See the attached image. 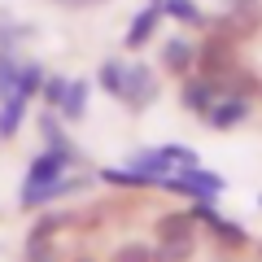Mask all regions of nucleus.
<instances>
[{"instance_id":"1","label":"nucleus","mask_w":262,"mask_h":262,"mask_svg":"<svg viewBox=\"0 0 262 262\" xmlns=\"http://www.w3.org/2000/svg\"><path fill=\"white\" fill-rule=\"evenodd\" d=\"M162 188L192 201V196H219V192H227V179L219 175V170H210V166H201V162H192V166H175L166 179H162Z\"/></svg>"},{"instance_id":"2","label":"nucleus","mask_w":262,"mask_h":262,"mask_svg":"<svg viewBox=\"0 0 262 262\" xmlns=\"http://www.w3.org/2000/svg\"><path fill=\"white\" fill-rule=\"evenodd\" d=\"M162 96V79L153 66L144 61H127V75H122V92H118V105H127L131 114H144L153 101Z\"/></svg>"},{"instance_id":"3","label":"nucleus","mask_w":262,"mask_h":262,"mask_svg":"<svg viewBox=\"0 0 262 262\" xmlns=\"http://www.w3.org/2000/svg\"><path fill=\"white\" fill-rule=\"evenodd\" d=\"M188 214H192L201 227H210V236H214L219 245H227V249H249V232H245L241 223H232V219H223V214H219L214 196H192Z\"/></svg>"},{"instance_id":"4","label":"nucleus","mask_w":262,"mask_h":262,"mask_svg":"<svg viewBox=\"0 0 262 262\" xmlns=\"http://www.w3.org/2000/svg\"><path fill=\"white\" fill-rule=\"evenodd\" d=\"M236 66H241V53H236V39H227L223 31H214V35H210L206 44L196 48V61H192V70L219 83L223 75H232Z\"/></svg>"},{"instance_id":"5","label":"nucleus","mask_w":262,"mask_h":262,"mask_svg":"<svg viewBox=\"0 0 262 262\" xmlns=\"http://www.w3.org/2000/svg\"><path fill=\"white\" fill-rule=\"evenodd\" d=\"M92 188V175H61V179H53V184H44V188H35V192H22L18 196V206L22 210H44V206H53V201H61V196H79V192H88Z\"/></svg>"},{"instance_id":"6","label":"nucleus","mask_w":262,"mask_h":262,"mask_svg":"<svg viewBox=\"0 0 262 262\" xmlns=\"http://www.w3.org/2000/svg\"><path fill=\"white\" fill-rule=\"evenodd\" d=\"M70 166H75V162L66 158V153H57V149L35 153V158H31V166H27V175H22L18 196H22V192H35V188H44V184H53V179H61Z\"/></svg>"},{"instance_id":"7","label":"nucleus","mask_w":262,"mask_h":262,"mask_svg":"<svg viewBox=\"0 0 262 262\" xmlns=\"http://www.w3.org/2000/svg\"><path fill=\"white\" fill-rule=\"evenodd\" d=\"M35 127H39V140H44V149H57V153H66V158L75 162V166H83V153H79V144L70 140V131H66V122H61V114L57 110H39V118H35Z\"/></svg>"},{"instance_id":"8","label":"nucleus","mask_w":262,"mask_h":262,"mask_svg":"<svg viewBox=\"0 0 262 262\" xmlns=\"http://www.w3.org/2000/svg\"><path fill=\"white\" fill-rule=\"evenodd\" d=\"M214 31H223L236 44H241V39H253L262 31V0L258 5H232L223 18H214Z\"/></svg>"},{"instance_id":"9","label":"nucleus","mask_w":262,"mask_h":262,"mask_svg":"<svg viewBox=\"0 0 262 262\" xmlns=\"http://www.w3.org/2000/svg\"><path fill=\"white\" fill-rule=\"evenodd\" d=\"M219 101V83L214 79H206V75H184L179 79V105H184L188 114H196V118H206V110Z\"/></svg>"},{"instance_id":"10","label":"nucleus","mask_w":262,"mask_h":262,"mask_svg":"<svg viewBox=\"0 0 262 262\" xmlns=\"http://www.w3.org/2000/svg\"><path fill=\"white\" fill-rule=\"evenodd\" d=\"M249 101H241V96H219L214 105L206 110V127L210 131H232V127H241V122H249Z\"/></svg>"},{"instance_id":"11","label":"nucleus","mask_w":262,"mask_h":262,"mask_svg":"<svg viewBox=\"0 0 262 262\" xmlns=\"http://www.w3.org/2000/svg\"><path fill=\"white\" fill-rule=\"evenodd\" d=\"M158 27H162V5H144L140 13H136V18L127 22V35H122V48H127V53H140L144 44H149L153 35H158Z\"/></svg>"},{"instance_id":"12","label":"nucleus","mask_w":262,"mask_h":262,"mask_svg":"<svg viewBox=\"0 0 262 262\" xmlns=\"http://www.w3.org/2000/svg\"><path fill=\"white\" fill-rule=\"evenodd\" d=\"M162 75H175V79H184V75H192V61H196V44H188V39H179V35H170L166 44H162Z\"/></svg>"},{"instance_id":"13","label":"nucleus","mask_w":262,"mask_h":262,"mask_svg":"<svg viewBox=\"0 0 262 262\" xmlns=\"http://www.w3.org/2000/svg\"><path fill=\"white\" fill-rule=\"evenodd\" d=\"M88 96H92V83H88V79H70V83H66L61 105H57L61 122H83V118H88Z\"/></svg>"},{"instance_id":"14","label":"nucleus","mask_w":262,"mask_h":262,"mask_svg":"<svg viewBox=\"0 0 262 262\" xmlns=\"http://www.w3.org/2000/svg\"><path fill=\"white\" fill-rule=\"evenodd\" d=\"M162 5V18H175L179 27H192V31H210V18L196 0H158Z\"/></svg>"},{"instance_id":"15","label":"nucleus","mask_w":262,"mask_h":262,"mask_svg":"<svg viewBox=\"0 0 262 262\" xmlns=\"http://www.w3.org/2000/svg\"><path fill=\"white\" fill-rule=\"evenodd\" d=\"M96 179L110 184V188H162V179L144 175V170H131V166H101Z\"/></svg>"},{"instance_id":"16","label":"nucleus","mask_w":262,"mask_h":262,"mask_svg":"<svg viewBox=\"0 0 262 262\" xmlns=\"http://www.w3.org/2000/svg\"><path fill=\"white\" fill-rule=\"evenodd\" d=\"M122 166H131V170H144V175H153V179H166L170 170H175V162H170L166 153H162V144H158V149H136L127 162H122Z\"/></svg>"},{"instance_id":"17","label":"nucleus","mask_w":262,"mask_h":262,"mask_svg":"<svg viewBox=\"0 0 262 262\" xmlns=\"http://www.w3.org/2000/svg\"><path fill=\"white\" fill-rule=\"evenodd\" d=\"M262 92V79L253 75V70H245V66H236L232 75L219 79V96H241V101H249V96Z\"/></svg>"},{"instance_id":"18","label":"nucleus","mask_w":262,"mask_h":262,"mask_svg":"<svg viewBox=\"0 0 262 262\" xmlns=\"http://www.w3.org/2000/svg\"><path fill=\"white\" fill-rule=\"evenodd\" d=\"M196 219L188 214V210H170V214H162L158 223H153V236L158 241H175V236H196Z\"/></svg>"},{"instance_id":"19","label":"nucleus","mask_w":262,"mask_h":262,"mask_svg":"<svg viewBox=\"0 0 262 262\" xmlns=\"http://www.w3.org/2000/svg\"><path fill=\"white\" fill-rule=\"evenodd\" d=\"M27 105H31V101H22V96H9V101H0V140H5V144L18 140L22 122H27Z\"/></svg>"},{"instance_id":"20","label":"nucleus","mask_w":262,"mask_h":262,"mask_svg":"<svg viewBox=\"0 0 262 262\" xmlns=\"http://www.w3.org/2000/svg\"><path fill=\"white\" fill-rule=\"evenodd\" d=\"M44 66L35 61V57H22V66H18V83H13V96H22V101H35L39 96V83H44Z\"/></svg>"},{"instance_id":"21","label":"nucleus","mask_w":262,"mask_h":262,"mask_svg":"<svg viewBox=\"0 0 262 262\" xmlns=\"http://www.w3.org/2000/svg\"><path fill=\"white\" fill-rule=\"evenodd\" d=\"M196 253V236H175V241L153 245V262H188Z\"/></svg>"},{"instance_id":"22","label":"nucleus","mask_w":262,"mask_h":262,"mask_svg":"<svg viewBox=\"0 0 262 262\" xmlns=\"http://www.w3.org/2000/svg\"><path fill=\"white\" fill-rule=\"evenodd\" d=\"M39 31L31 22H0V53H18L27 39H35Z\"/></svg>"},{"instance_id":"23","label":"nucleus","mask_w":262,"mask_h":262,"mask_svg":"<svg viewBox=\"0 0 262 262\" xmlns=\"http://www.w3.org/2000/svg\"><path fill=\"white\" fill-rule=\"evenodd\" d=\"M122 75H127V61H122V57H105L101 70H96V83H101L105 92L118 101V92H122Z\"/></svg>"},{"instance_id":"24","label":"nucleus","mask_w":262,"mask_h":262,"mask_svg":"<svg viewBox=\"0 0 262 262\" xmlns=\"http://www.w3.org/2000/svg\"><path fill=\"white\" fill-rule=\"evenodd\" d=\"M18 66H22V57H18V53H0V101H9V96H13V83H18Z\"/></svg>"},{"instance_id":"25","label":"nucleus","mask_w":262,"mask_h":262,"mask_svg":"<svg viewBox=\"0 0 262 262\" xmlns=\"http://www.w3.org/2000/svg\"><path fill=\"white\" fill-rule=\"evenodd\" d=\"M66 83H70L66 75H44V83H39V101H44L48 110H57L61 96H66Z\"/></svg>"},{"instance_id":"26","label":"nucleus","mask_w":262,"mask_h":262,"mask_svg":"<svg viewBox=\"0 0 262 262\" xmlns=\"http://www.w3.org/2000/svg\"><path fill=\"white\" fill-rule=\"evenodd\" d=\"M110 262H153V249L140 245V241H127V245H118V249L110 253Z\"/></svg>"},{"instance_id":"27","label":"nucleus","mask_w":262,"mask_h":262,"mask_svg":"<svg viewBox=\"0 0 262 262\" xmlns=\"http://www.w3.org/2000/svg\"><path fill=\"white\" fill-rule=\"evenodd\" d=\"M61 227H70V214H44L27 236H35V241H53V232H61Z\"/></svg>"},{"instance_id":"28","label":"nucleus","mask_w":262,"mask_h":262,"mask_svg":"<svg viewBox=\"0 0 262 262\" xmlns=\"http://www.w3.org/2000/svg\"><path fill=\"white\" fill-rule=\"evenodd\" d=\"M162 153H166L175 166H192V162H201V158H196V149H188V144H162Z\"/></svg>"},{"instance_id":"29","label":"nucleus","mask_w":262,"mask_h":262,"mask_svg":"<svg viewBox=\"0 0 262 262\" xmlns=\"http://www.w3.org/2000/svg\"><path fill=\"white\" fill-rule=\"evenodd\" d=\"M61 9H92V5H105V0H53Z\"/></svg>"},{"instance_id":"30","label":"nucleus","mask_w":262,"mask_h":262,"mask_svg":"<svg viewBox=\"0 0 262 262\" xmlns=\"http://www.w3.org/2000/svg\"><path fill=\"white\" fill-rule=\"evenodd\" d=\"M227 5H258V0H227Z\"/></svg>"},{"instance_id":"31","label":"nucleus","mask_w":262,"mask_h":262,"mask_svg":"<svg viewBox=\"0 0 262 262\" xmlns=\"http://www.w3.org/2000/svg\"><path fill=\"white\" fill-rule=\"evenodd\" d=\"M75 262H96V258H75Z\"/></svg>"},{"instance_id":"32","label":"nucleus","mask_w":262,"mask_h":262,"mask_svg":"<svg viewBox=\"0 0 262 262\" xmlns=\"http://www.w3.org/2000/svg\"><path fill=\"white\" fill-rule=\"evenodd\" d=\"M258 206H262V196H258Z\"/></svg>"},{"instance_id":"33","label":"nucleus","mask_w":262,"mask_h":262,"mask_svg":"<svg viewBox=\"0 0 262 262\" xmlns=\"http://www.w3.org/2000/svg\"><path fill=\"white\" fill-rule=\"evenodd\" d=\"M258 258H262V249H258Z\"/></svg>"},{"instance_id":"34","label":"nucleus","mask_w":262,"mask_h":262,"mask_svg":"<svg viewBox=\"0 0 262 262\" xmlns=\"http://www.w3.org/2000/svg\"><path fill=\"white\" fill-rule=\"evenodd\" d=\"M153 5H158V0H153Z\"/></svg>"}]
</instances>
